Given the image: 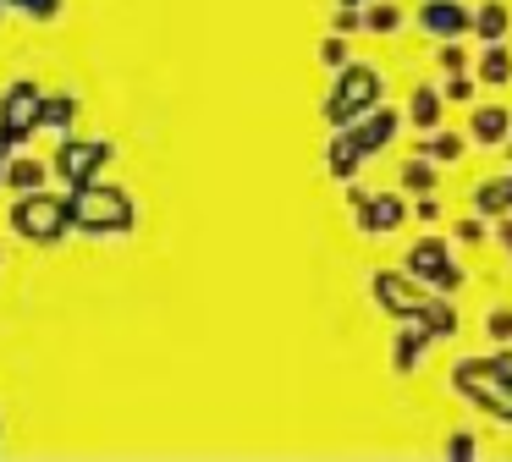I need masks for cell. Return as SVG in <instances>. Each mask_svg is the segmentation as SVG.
<instances>
[{
	"label": "cell",
	"mask_w": 512,
	"mask_h": 462,
	"mask_svg": "<svg viewBox=\"0 0 512 462\" xmlns=\"http://www.w3.org/2000/svg\"><path fill=\"white\" fill-rule=\"evenodd\" d=\"M72 226L122 231V226H133V204H127V193H116V187H89L83 182L78 193H72Z\"/></svg>",
	"instance_id": "obj_1"
},
{
	"label": "cell",
	"mask_w": 512,
	"mask_h": 462,
	"mask_svg": "<svg viewBox=\"0 0 512 462\" xmlns=\"http://www.w3.org/2000/svg\"><path fill=\"white\" fill-rule=\"evenodd\" d=\"M12 226L23 231V237H34V242H61V237H67V226H72V198H50V193L17 198Z\"/></svg>",
	"instance_id": "obj_2"
},
{
	"label": "cell",
	"mask_w": 512,
	"mask_h": 462,
	"mask_svg": "<svg viewBox=\"0 0 512 462\" xmlns=\"http://www.w3.org/2000/svg\"><path fill=\"white\" fill-rule=\"evenodd\" d=\"M111 160V149L105 143H61V154H56V171L67 176L72 187H83V182H94V171Z\"/></svg>",
	"instance_id": "obj_3"
},
{
	"label": "cell",
	"mask_w": 512,
	"mask_h": 462,
	"mask_svg": "<svg viewBox=\"0 0 512 462\" xmlns=\"http://www.w3.org/2000/svg\"><path fill=\"white\" fill-rule=\"evenodd\" d=\"M39 105H45V99H39V88H34V83H17L12 94H6V105H0V121H6V127L17 132V138H23V132L39 121V116H34Z\"/></svg>",
	"instance_id": "obj_4"
},
{
	"label": "cell",
	"mask_w": 512,
	"mask_h": 462,
	"mask_svg": "<svg viewBox=\"0 0 512 462\" xmlns=\"http://www.w3.org/2000/svg\"><path fill=\"white\" fill-rule=\"evenodd\" d=\"M6 182H12L17 193H28V187H39V182H45V165H39V160H17L12 171H6Z\"/></svg>",
	"instance_id": "obj_5"
}]
</instances>
